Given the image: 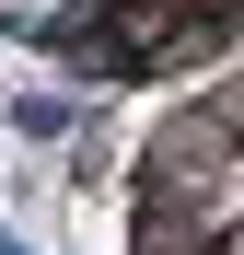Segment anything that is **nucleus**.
<instances>
[{"instance_id": "nucleus-1", "label": "nucleus", "mask_w": 244, "mask_h": 255, "mask_svg": "<svg viewBox=\"0 0 244 255\" xmlns=\"http://www.w3.org/2000/svg\"><path fill=\"white\" fill-rule=\"evenodd\" d=\"M221 255H244V221H233V232H221Z\"/></svg>"}]
</instances>
